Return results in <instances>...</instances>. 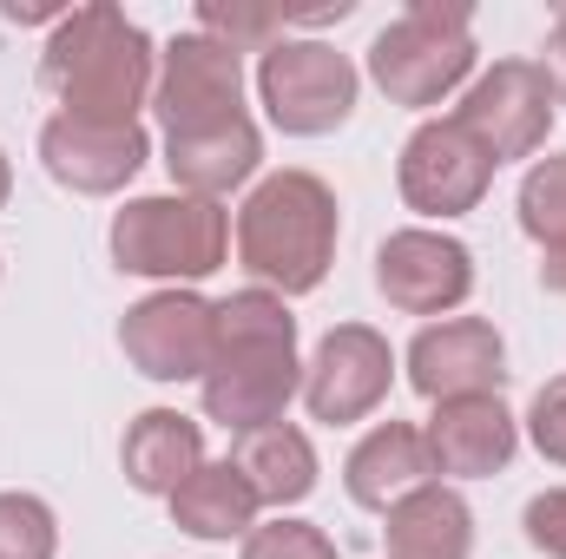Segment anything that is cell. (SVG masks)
<instances>
[{
    "label": "cell",
    "instance_id": "cell-10",
    "mask_svg": "<svg viewBox=\"0 0 566 559\" xmlns=\"http://www.w3.org/2000/svg\"><path fill=\"white\" fill-rule=\"evenodd\" d=\"M218 303L198 289H151L119 316V349L145 382H205Z\"/></svg>",
    "mask_w": 566,
    "mask_h": 559
},
{
    "label": "cell",
    "instance_id": "cell-29",
    "mask_svg": "<svg viewBox=\"0 0 566 559\" xmlns=\"http://www.w3.org/2000/svg\"><path fill=\"white\" fill-rule=\"evenodd\" d=\"M541 283H547L554 296H566V238H560V244H547V251H541Z\"/></svg>",
    "mask_w": 566,
    "mask_h": 559
},
{
    "label": "cell",
    "instance_id": "cell-15",
    "mask_svg": "<svg viewBox=\"0 0 566 559\" xmlns=\"http://www.w3.org/2000/svg\"><path fill=\"white\" fill-rule=\"evenodd\" d=\"M428 461L441 481H488L514 461L521 447V421L507 415L501 395H468V402H441L422 428Z\"/></svg>",
    "mask_w": 566,
    "mask_h": 559
},
{
    "label": "cell",
    "instance_id": "cell-6",
    "mask_svg": "<svg viewBox=\"0 0 566 559\" xmlns=\"http://www.w3.org/2000/svg\"><path fill=\"white\" fill-rule=\"evenodd\" d=\"M356 93H363V73L349 66V53H336L323 40L283 33L271 53H258V99L283 139H323V133L349 126Z\"/></svg>",
    "mask_w": 566,
    "mask_h": 559
},
{
    "label": "cell",
    "instance_id": "cell-23",
    "mask_svg": "<svg viewBox=\"0 0 566 559\" xmlns=\"http://www.w3.org/2000/svg\"><path fill=\"white\" fill-rule=\"evenodd\" d=\"M60 520L40 494H0V559H53Z\"/></svg>",
    "mask_w": 566,
    "mask_h": 559
},
{
    "label": "cell",
    "instance_id": "cell-2",
    "mask_svg": "<svg viewBox=\"0 0 566 559\" xmlns=\"http://www.w3.org/2000/svg\"><path fill=\"white\" fill-rule=\"evenodd\" d=\"M40 80L66 119L139 126V113L151 106V86H158V53H151L139 20L93 0V7H73L53 20L46 53H40Z\"/></svg>",
    "mask_w": 566,
    "mask_h": 559
},
{
    "label": "cell",
    "instance_id": "cell-12",
    "mask_svg": "<svg viewBox=\"0 0 566 559\" xmlns=\"http://www.w3.org/2000/svg\"><path fill=\"white\" fill-rule=\"evenodd\" d=\"M376 289L389 296V309L441 323L474 296V251L448 231H428V224L389 231L376 251Z\"/></svg>",
    "mask_w": 566,
    "mask_h": 559
},
{
    "label": "cell",
    "instance_id": "cell-3",
    "mask_svg": "<svg viewBox=\"0 0 566 559\" xmlns=\"http://www.w3.org/2000/svg\"><path fill=\"white\" fill-rule=\"evenodd\" d=\"M336 238H343V211L336 191L316 171H271L251 184V198L238 204V264L258 277L271 296H310L336 264Z\"/></svg>",
    "mask_w": 566,
    "mask_h": 559
},
{
    "label": "cell",
    "instance_id": "cell-13",
    "mask_svg": "<svg viewBox=\"0 0 566 559\" xmlns=\"http://www.w3.org/2000/svg\"><path fill=\"white\" fill-rule=\"evenodd\" d=\"M409 389L422 402H468V395H501L507 382V342L488 316H441L422 323L409 342Z\"/></svg>",
    "mask_w": 566,
    "mask_h": 559
},
{
    "label": "cell",
    "instance_id": "cell-26",
    "mask_svg": "<svg viewBox=\"0 0 566 559\" xmlns=\"http://www.w3.org/2000/svg\"><path fill=\"white\" fill-rule=\"evenodd\" d=\"M527 441H534L541 461L566 467V376H554V382L534 395V409H527Z\"/></svg>",
    "mask_w": 566,
    "mask_h": 559
},
{
    "label": "cell",
    "instance_id": "cell-30",
    "mask_svg": "<svg viewBox=\"0 0 566 559\" xmlns=\"http://www.w3.org/2000/svg\"><path fill=\"white\" fill-rule=\"evenodd\" d=\"M7 191H13V171H7V151H0V204H7Z\"/></svg>",
    "mask_w": 566,
    "mask_h": 559
},
{
    "label": "cell",
    "instance_id": "cell-18",
    "mask_svg": "<svg viewBox=\"0 0 566 559\" xmlns=\"http://www.w3.org/2000/svg\"><path fill=\"white\" fill-rule=\"evenodd\" d=\"M119 467H126V481H133L139 494L171 500V494L205 467V428L191 415H178V409H145V415L126 428V441H119Z\"/></svg>",
    "mask_w": 566,
    "mask_h": 559
},
{
    "label": "cell",
    "instance_id": "cell-19",
    "mask_svg": "<svg viewBox=\"0 0 566 559\" xmlns=\"http://www.w3.org/2000/svg\"><path fill=\"white\" fill-rule=\"evenodd\" d=\"M389 559H468L474 553V514L448 481H428L382 514Z\"/></svg>",
    "mask_w": 566,
    "mask_h": 559
},
{
    "label": "cell",
    "instance_id": "cell-22",
    "mask_svg": "<svg viewBox=\"0 0 566 559\" xmlns=\"http://www.w3.org/2000/svg\"><path fill=\"white\" fill-rule=\"evenodd\" d=\"M521 231L547 251V244H560L566 238V151H547V158H534L527 165V178H521Z\"/></svg>",
    "mask_w": 566,
    "mask_h": 559
},
{
    "label": "cell",
    "instance_id": "cell-28",
    "mask_svg": "<svg viewBox=\"0 0 566 559\" xmlns=\"http://www.w3.org/2000/svg\"><path fill=\"white\" fill-rule=\"evenodd\" d=\"M547 86H554V106H566V0L554 7V33H547V60H541Z\"/></svg>",
    "mask_w": 566,
    "mask_h": 559
},
{
    "label": "cell",
    "instance_id": "cell-1",
    "mask_svg": "<svg viewBox=\"0 0 566 559\" xmlns=\"http://www.w3.org/2000/svg\"><path fill=\"white\" fill-rule=\"evenodd\" d=\"M205 421L251 434L283 421V409L303 395V362H296V316L271 289H231L211 323V369L198 382Z\"/></svg>",
    "mask_w": 566,
    "mask_h": 559
},
{
    "label": "cell",
    "instance_id": "cell-11",
    "mask_svg": "<svg viewBox=\"0 0 566 559\" xmlns=\"http://www.w3.org/2000/svg\"><path fill=\"white\" fill-rule=\"evenodd\" d=\"M488 184H494V158L454 126V113L422 119L396 158V191L422 218H468L488 198Z\"/></svg>",
    "mask_w": 566,
    "mask_h": 559
},
{
    "label": "cell",
    "instance_id": "cell-27",
    "mask_svg": "<svg viewBox=\"0 0 566 559\" xmlns=\"http://www.w3.org/2000/svg\"><path fill=\"white\" fill-rule=\"evenodd\" d=\"M521 527H527V547H534V553L566 559V487L534 494V500H527V514H521Z\"/></svg>",
    "mask_w": 566,
    "mask_h": 559
},
{
    "label": "cell",
    "instance_id": "cell-24",
    "mask_svg": "<svg viewBox=\"0 0 566 559\" xmlns=\"http://www.w3.org/2000/svg\"><path fill=\"white\" fill-rule=\"evenodd\" d=\"M283 20L277 7H238V0H205L198 7V33H211V40H224V46H238V53H271L283 40Z\"/></svg>",
    "mask_w": 566,
    "mask_h": 559
},
{
    "label": "cell",
    "instance_id": "cell-20",
    "mask_svg": "<svg viewBox=\"0 0 566 559\" xmlns=\"http://www.w3.org/2000/svg\"><path fill=\"white\" fill-rule=\"evenodd\" d=\"M165 507H171V527H178V534L211 540V547H218V540H244V534L258 527V514H264V500H258L251 481L231 467V454H224V461H205Z\"/></svg>",
    "mask_w": 566,
    "mask_h": 559
},
{
    "label": "cell",
    "instance_id": "cell-4",
    "mask_svg": "<svg viewBox=\"0 0 566 559\" xmlns=\"http://www.w3.org/2000/svg\"><path fill=\"white\" fill-rule=\"evenodd\" d=\"M106 244H113V264L126 277L191 289L211 271H224V257H231V211L211 204V198H185V191L133 198L126 211H113Z\"/></svg>",
    "mask_w": 566,
    "mask_h": 559
},
{
    "label": "cell",
    "instance_id": "cell-21",
    "mask_svg": "<svg viewBox=\"0 0 566 559\" xmlns=\"http://www.w3.org/2000/svg\"><path fill=\"white\" fill-rule=\"evenodd\" d=\"M231 467L251 481V494L264 500V507H296V500H310L316 494V447H310V434L296 428V421H271V428H251V434H238V447H231Z\"/></svg>",
    "mask_w": 566,
    "mask_h": 559
},
{
    "label": "cell",
    "instance_id": "cell-7",
    "mask_svg": "<svg viewBox=\"0 0 566 559\" xmlns=\"http://www.w3.org/2000/svg\"><path fill=\"white\" fill-rule=\"evenodd\" d=\"M554 119H560V106H554L541 60H494L488 73L468 80V93L454 106V126L494 158V171L514 158H534L554 133Z\"/></svg>",
    "mask_w": 566,
    "mask_h": 559
},
{
    "label": "cell",
    "instance_id": "cell-16",
    "mask_svg": "<svg viewBox=\"0 0 566 559\" xmlns=\"http://www.w3.org/2000/svg\"><path fill=\"white\" fill-rule=\"evenodd\" d=\"M258 165H264V133H258L251 113L198 126V133H165V171H171V191H185V198L218 204L238 184H251Z\"/></svg>",
    "mask_w": 566,
    "mask_h": 559
},
{
    "label": "cell",
    "instance_id": "cell-5",
    "mask_svg": "<svg viewBox=\"0 0 566 559\" xmlns=\"http://www.w3.org/2000/svg\"><path fill=\"white\" fill-rule=\"evenodd\" d=\"M369 80L389 106L428 113L474 80V13L461 0H416L369 40Z\"/></svg>",
    "mask_w": 566,
    "mask_h": 559
},
{
    "label": "cell",
    "instance_id": "cell-17",
    "mask_svg": "<svg viewBox=\"0 0 566 559\" xmlns=\"http://www.w3.org/2000/svg\"><path fill=\"white\" fill-rule=\"evenodd\" d=\"M428 481H434V461H428V441L416 421H376L343 461V487L369 514H389L402 494H416Z\"/></svg>",
    "mask_w": 566,
    "mask_h": 559
},
{
    "label": "cell",
    "instance_id": "cell-25",
    "mask_svg": "<svg viewBox=\"0 0 566 559\" xmlns=\"http://www.w3.org/2000/svg\"><path fill=\"white\" fill-rule=\"evenodd\" d=\"M238 559H343V553H336V540H329L323 527L277 514V520H258V527L244 534Z\"/></svg>",
    "mask_w": 566,
    "mask_h": 559
},
{
    "label": "cell",
    "instance_id": "cell-8",
    "mask_svg": "<svg viewBox=\"0 0 566 559\" xmlns=\"http://www.w3.org/2000/svg\"><path fill=\"white\" fill-rule=\"evenodd\" d=\"M396 389V349L382 329L369 323H336L316 356L303 362V402L310 415L329 421V428H349V421H369Z\"/></svg>",
    "mask_w": 566,
    "mask_h": 559
},
{
    "label": "cell",
    "instance_id": "cell-9",
    "mask_svg": "<svg viewBox=\"0 0 566 559\" xmlns=\"http://www.w3.org/2000/svg\"><path fill=\"white\" fill-rule=\"evenodd\" d=\"M151 113L165 119V133H198L218 119L244 113V53L211 40V33H178L158 53V86H151Z\"/></svg>",
    "mask_w": 566,
    "mask_h": 559
},
{
    "label": "cell",
    "instance_id": "cell-14",
    "mask_svg": "<svg viewBox=\"0 0 566 559\" xmlns=\"http://www.w3.org/2000/svg\"><path fill=\"white\" fill-rule=\"evenodd\" d=\"M145 158H151L145 126H86V119H66V113H53L40 126V165H46V178L66 184V191H80V198L126 191L145 171Z\"/></svg>",
    "mask_w": 566,
    "mask_h": 559
}]
</instances>
